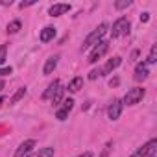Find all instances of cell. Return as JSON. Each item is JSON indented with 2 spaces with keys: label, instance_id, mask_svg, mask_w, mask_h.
<instances>
[{
  "label": "cell",
  "instance_id": "44dd1931",
  "mask_svg": "<svg viewBox=\"0 0 157 157\" xmlns=\"http://www.w3.org/2000/svg\"><path fill=\"white\" fill-rule=\"evenodd\" d=\"M61 98H63V89H61V85H59L57 93L52 96V104H54V105H57V102H61Z\"/></svg>",
  "mask_w": 157,
  "mask_h": 157
},
{
  "label": "cell",
  "instance_id": "7a4b0ae2",
  "mask_svg": "<svg viewBox=\"0 0 157 157\" xmlns=\"http://www.w3.org/2000/svg\"><path fill=\"white\" fill-rule=\"evenodd\" d=\"M144 94H146V91L142 87H133V89H129L126 93V96L122 100V105H135L144 98Z\"/></svg>",
  "mask_w": 157,
  "mask_h": 157
},
{
  "label": "cell",
  "instance_id": "4316f807",
  "mask_svg": "<svg viewBox=\"0 0 157 157\" xmlns=\"http://www.w3.org/2000/svg\"><path fill=\"white\" fill-rule=\"evenodd\" d=\"M148 21H150V13H142V15H140V22H144V24H146Z\"/></svg>",
  "mask_w": 157,
  "mask_h": 157
},
{
  "label": "cell",
  "instance_id": "e0dca14e",
  "mask_svg": "<svg viewBox=\"0 0 157 157\" xmlns=\"http://www.w3.org/2000/svg\"><path fill=\"white\" fill-rule=\"evenodd\" d=\"M144 63H146V65H155V63H157V44H153V46H151L150 56H148V59H146Z\"/></svg>",
  "mask_w": 157,
  "mask_h": 157
},
{
  "label": "cell",
  "instance_id": "277c9868",
  "mask_svg": "<svg viewBox=\"0 0 157 157\" xmlns=\"http://www.w3.org/2000/svg\"><path fill=\"white\" fill-rule=\"evenodd\" d=\"M107 50H109V43L102 39L98 44H94V46H93V50H91V54H89V59H87V61H89V63H96V61H98L105 52H107Z\"/></svg>",
  "mask_w": 157,
  "mask_h": 157
},
{
  "label": "cell",
  "instance_id": "3957f363",
  "mask_svg": "<svg viewBox=\"0 0 157 157\" xmlns=\"http://www.w3.org/2000/svg\"><path fill=\"white\" fill-rule=\"evenodd\" d=\"M129 32V21L126 17H118L115 22H113V28H111V37L117 39V37H122Z\"/></svg>",
  "mask_w": 157,
  "mask_h": 157
},
{
  "label": "cell",
  "instance_id": "d6986e66",
  "mask_svg": "<svg viewBox=\"0 0 157 157\" xmlns=\"http://www.w3.org/2000/svg\"><path fill=\"white\" fill-rule=\"evenodd\" d=\"M21 28H22V22H21V21H11V22L8 24V33H17Z\"/></svg>",
  "mask_w": 157,
  "mask_h": 157
},
{
  "label": "cell",
  "instance_id": "ffe728a7",
  "mask_svg": "<svg viewBox=\"0 0 157 157\" xmlns=\"http://www.w3.org/2000/svg\"><path fill=\"white\" fill-rule=\"evenodd\" d=\"M131 6V0H120V2H115V10H126Z\"/></svg>",
  "mask_w": 157,
  "mask_h": 157
},
{
  "label": "cell",
  "instance_id": "8992f818",
  "mask_svg": "<svg viewBox=\"0 0 157 157\" xmlns=\"http://www.w3.org/2000/svg\"><path fill=\"white\" fill-rule=\"evenodd\" d=\"M35 144H37V142H35L33 139H28V140H24V142H21L13 157H26V155H28V153H30V151H32V150L35 148Z\"/></svg>",
  "mask_w": 157,
  "mask_h": 157
},
{
  "label": "cell",
  "instance_id": "52a82bcc",
  "mask_svg": "<svg viewBox=\"0 0 157 157\" xmlns=\"http://www.w3.org/2000/svg\"><path fill=\"white\" fill-rule=\"evenodd\" d=\"M120 115H122V102H120V100H113L111 105L107 107V117H109L111 120H118Z\"/></svg>",
  "mask_w": 157,
  "mask_h": 157
},
{
  "label": "cell",
  "instance_id": "9a60e30c",
  "mask_svg": "<svg viewBox=\"0 0 157 157\" xmlns=\"http://www.w3.org/2000/svg\"><path fill=\"white\" fill-rule=\"evenodd\" d=\"M82 87H83V78H82V76H76L74 80H70V83H68L67 89H68L70 93H78Z\"/></svg>",
  "mask_w": 157,
  "mask_h": 157
},
{
  "label": "cell",
  "instance_id": "d4e9b609",
  "mask_svg": "<svg viewBox=\"0 0 157 157\" xmlns=\"http://www.w3.org/2000/svg\"><path fill=\"white\" fill-rule=\"evenodd\" d=\"M146 157H157V144H155V146H151V148L148 150Z\"/></svg>",
  "mask_w": 157,
  "mask_h": 157
},
{
  "label": "cell",
  "instance_id": "5b68a950",
  "mask_svg": "<svg viewBox=\"0 0 157 157\" xmlns=\"http://www.w3.org/2000/svg\"><path fill=\"white\" fill-rule=\"evenodd\" d=\"M72 107H74V100H72V98H65V100L61 102V107L56 111V118H57V120H67V117H68V113L72 111Z\"/></svg>",
  "mask_w": 157,
  "mask_h": 157
},
{
  "label": "cell",
  "instance_id": "5bb4252c",
  "mask_svg": "<svg viewBox=\"0 0 157 157\" xmlns=\"http://www.w3.org/2000/svg\"><path fill=\"white\" fill-rule=\"evenodd\" d=\"M155 144H157V139H151V140H148V142H146V144H144L142 148H139V150H137V151H135V153H133L131 157H146L148 150H150L151 146H155Z\"/></svg>",
  "mask_w": 157,
  "mask_h": 157
},
{
  "label": "cell",
  "instance_id": "cb8c5ba5",
  "mask_svg": "<svg viewBox=\"0 0 157 157\" xmlns=\"http://www.w3.org/2000/svg\"><path fill=\"white\" fill-rule=\"evenodd\" d=\"M13 72V68L11 67H4V68H0V78H4V76H10Z\"/></svg>",
  "mask_w": 157,
  "mask_h": 157
},
{
  "label": "cell",
  "instance_id": "484cf974",
  "mask_svg": "<svg viewBox=\"0 0 157 157\" xmlns=\"http://www.w3.org/2000/svg\"><path fill=\"white\" fill-rule=\"evenodd\" d=\"M33 4H35V0H30V2H21V4H19V8H21V10H24V8L33 6Z\"/></svg>",
  "mask_w": 157,
  "mask_h": 157
},
{
  "label": "cell",
  "instance_id": "9c48e42d",
  "mask_svg": "<svg viewBox=\"0 0 157 157\" xmlns=\"http://www.w3.org/2000/svg\"><path fill=\"white\" fill-rule=\"evenodd\" d=\"M148 74H150V70H148V65L146 63H139L137 67H135V80L137 82H144L146 78H148Z\"/></svg>",
  "mask_w": 157,
  "mask_h": 157
},
{
  "label": "cell",
  "instance_id": "603a6c76",
  "mask_svg": "<svg viewBox=\"0 0 157 157\" xmlns=\"http://www.w3.org/2000/svg\"><path fill=\"white\" fill-rule=\"evenodd\" d=\"M102 76V70L98 68V70H91L89 72V80H98V78Z\"/></svg>",
  "mask_w": 157,
  "mask_h": 157
},
{
  "label": "cell",
  "instance_id": "4dcf8cb0",
  "mask_svg": "<svg viewBox=\"0 0 157 157\" xmlns=\"http://www.w3.org/2000/svg\"><path fill=\"white\" fill-rule=\"evenodd\" d=\"M2 104H4V98H0V107H2Z\"/></svg>",
  "mask_w": 157,
  "mask_h": 157
},
{
  "label": "cell",
  "instance_id": "ac0fdd59",
  "mask_svg": "<svg viewBox=\"0 0 157 157\" xmlns=\"http://www.w3.org/2000/svg\"><path fill=\"white\" fill-rule=\"evenodd\" d=\"M24 94H26V87H21V89H19V91L10 98V104H17L19 100H22V98H24Z\"/></svg>",
  "mask_w": 157,
  "mask_h": 157
},
{
  "label": "cell",
  "instance_id": "4fadbf2b",
  "mask_svg": "<svg viewBox=\"0 0 157 157\" xmlns=\"http://www.w3.org/2000/svg\"><path fill=\"white\" fill-rule=\"evenodd\" d=\"M57 89H59V80H54V82L48 85V89L43 93V100H52V96L57 93Z\"/></svg>",
  "mask_w": 157,
  "mask_h": 157
},
{
  "label": "cell",
  "instance_id": "2e32d148",
  "mask_svg": "<svg viewBox=\"0 0 157 157\" xmlns=\"http://www.w3.org/2000/svg\"><path fill=\"white\" fill-rule=\"evenodd\" d=\"M54 153H56V150L52 146H46V148H41L39 151L32 153L30 157H54Z\"/></svg>",
  "mask_w": 157,
  "mask_h": 157
},
{
  "label": "cell",
  "instance_id": "6da1fadb",
  "mask_svg": "<svg viewBox=\"0 0 157 157\" xmlns=\"http://www.w3.org/2000/svg\"><path fill=\"white\" fill-rule=\"evenodd\" d=\"M105 30H107V24H100L85 41H83V46H82V50H87V48H93L94 44H98L100 41H102V37L105 35Z\"/></svg>",
  "mask_w": 157,
  "mask_h": 157
},
{
  "label": "cell",
  "instance_id": "7c38bea8",
  "mask_svg": "<svg viewBox=\"0 0 157 157\" xmlns=\"http://www.w3.org/2000/svg\"><path fill=\"white\" fill-rule=\"evenodd\" d=\"M120 63H122V57L115 56V57H111V59L107 61V65L104 67V70H102V72H104V74H111V72H113V70H115ZM104 74H102V76H104Z\"/></svg>",
  "mask_w": 157,
  "mask_h": 157
},
{
  "label": "cell",
  "instance_id": "7402d4cb",
  "mask_svg": "<svg viewBox=\"0 0 157 157\" xmlns=\"http://www.w3.org/2000/svg\"><path fill=\"white\" fill-rule=\"evenodd\" d=\"M6 56H8V44H0V65L6 61Z\"/></svg>",
  "mask_w": 157,
  "mask_h": 157
},
{
  "label": "cell",
  "instance_id": "83f0119b",
  "mask_svg": "<svg viewBox=\"0 0 157 157\" xmlns=\"http://www.w3.org/2000/svg\"><path fill=\"white\" fill-rule=\"evenodd\" d=\"M0 4H2V6H11L13 2H11V0H0Z\"/></svg>",
  "mask_w": 157,
  "mask_h": 157
},
{
  "label": "cell",
  "instance_id": "8fae6325",
  "mask_svg": "<svg viewBox=\"0 0 157 157\" xmlns=\"http://www.w3.org/2000/svg\"><path fill=\"white\" fill-rule=\"evenodd\" d=\"M54 37H56V28L54 26H46V28L41 30V35H39L41 43H50Z\"/></svg>",
  "mask_w": 157,
  "mask_h": 157
},
{
  "label": "cell",
  "instance_id": "30bf717a",
  "mask_svg": "<svg viewBox=\"0 0 157 157\" xmlns=\"http://www.w3.org/2000/svg\"><path fill=\"white\" fill-rule=\"evenodd\" d=\"M57 63H59V56H50V57L46 59L44 67H43V74H52V72L56 70Z\"/></svg>",
  "mask_w": 157,
  "mask_h": 157
},
{
  "label": "cell",
  "instance_id": "f546056e",
  "mask_svg": "<svg viewBox=\"0 0 157 157\" xmlns=\"http://www.w3.org/2000/svg\"><path fill=\"white\" fill-rule=\"evenodd\" d=\"M80 157H93V153H91V151H85V153H82Z\"/></svg>",
  "mask_w": 157,
  "mask_h": 157
},
{
  "label": "cell",
  "instance_id": "ba28073f",
  "mask_svg": "<svg viewBox=\"0 0 157 157\" xmlns=\"http://www.w3.org/2000/svg\"><path fill=\"white\" fill-rule=\"evenodd\" d=\"M70 11V4H54L50 10H48V13H50V17H61V15H65V13H68Z\"/></svg>",
  "mask_w": 157,
  "mask_h": 157
},
{
  "label": "cell",
  "instance_id": "f1b7e54d",
  "mask_svg": "<svg viewBox=\"0 0 157 157\" xmlns=\"http://www.w3.org/2000/svg\"><path fill=\"white\" fill-rule=\"evenodd\" d=\"M4 87H6V82H4V80H0V93H2Z\"/></svg>",
  "mask_w": 157,
  "mask_h": 157
}]
</instances>
